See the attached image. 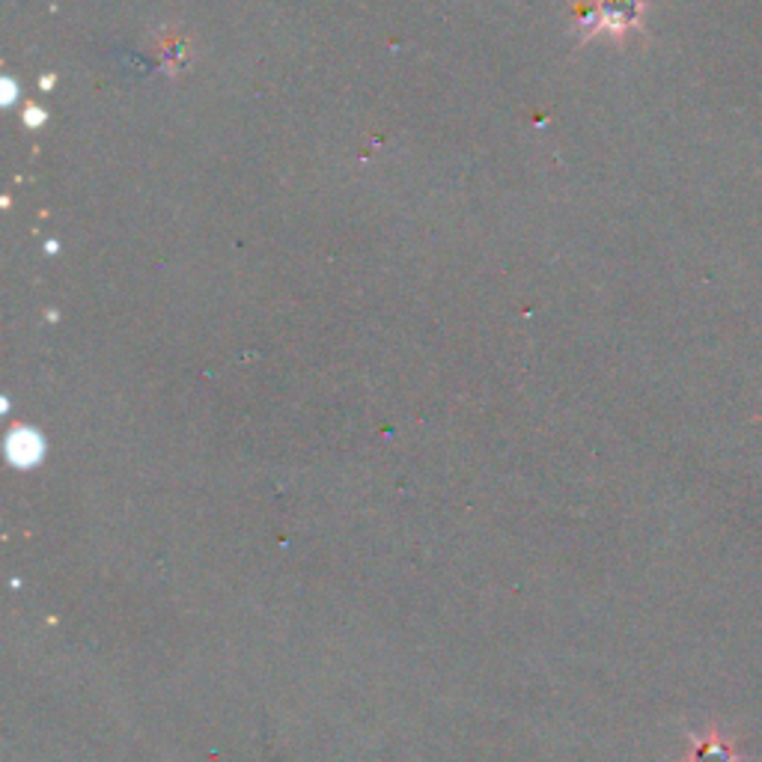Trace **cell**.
Returning a JSON list of instances; mask_svg holds the SVG:
<instances>
[{
  "instance_id": "cell-1",
  "label": "cell",
  "mask_w": 762,
  "mask_h": 762,
  "mask_svg": "<svg viewBox=\"0 0 762 762\" xmlns=\"http://www.w3.org/2000/svg\"><path fill=\"white\" fill-rule=\"evenodd\" d=\"M640 12H643L640 0H601L596 12V30H610L622 37L626 30L638 28Z\"/></svg>"
},
{
  "instance_id": "cell-2",
  "label": "cell",
  "mask_w": 762,
  "mask_h": 762,
  "mask_svg": "<svg viewBox=\"0 0 762 762\" xmlns=\"http://www.w3.org/2000/svg\"><path fill=\"white\" fill-rule=\"evenodd\" d=\"M10 456L19 462V465H30L42 456V441L39 435H33L30 429H19L10 439Z\"/></svg>"
},
{
  "instance_id": "cell-3",
  "label": "cell",
  "mask_w": 762,
  "mask_h": 762,
  "mask_svg": "<svg viewBox=\"0 0 762 762\" xmlns=\"http://www.w3.org/2000/svg\"><path fill=\"white\" fill-rule=\"evenodd\" d=\"M694 762H735L733 744L721 739V735H709L706 742L697 744Z\"/></svg>"
},
{
  "instance_id": "cell-4",
  "label": "cell",
  "mask_w": 762,
  "mask_h": 762,
  "mask_svg": "<svg viewBox=\"0 0 762 762\" xmlns=\"http://www.w3.org/2000/svg\"><path fill=\"white\" fill-rule=\"evenodd\" d=\"M28 123H30V125L42 123V114H37V111H30V114H28Z\"/></svg>"
}]
</instances>
